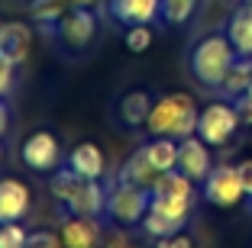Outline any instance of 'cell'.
<instances>
[{"mask_svg": "<svg viewBox=\"0 0 252 248\" xmlns=\"http://www.w3.org/2000/svg\"><path fill=\"white\" fill-rule=\"evenodd\" d=\"M197 116L200 110L191 94H165L152 103V113L146 119L149 136H168V139H188L197 136Z\"/></svg>", "mask_w": 252, "mask_h": 248, "instance_id": "obj_1", "label": "cell"}, {"mask_svg": "<svg viewBox=\"0 0 252 248\" xmlns=\"http://www.w3.org/2000/svg\"><path fill=\"white\" fill-rule=\"evenodd\" d=\"M236 49H233L230 36L226 32H214V36H204L197 45L191 49V74L200 87H210V90H220L226 71L233 68L236 61Z\"/></svg>", "mask_w": 252, "mask_h": 248, "instance_id": "obj_2", "label": "cell"}, {"mask_svg": "<svg viewBox=\"0 0 252 248\" xmlns=\"http://www.w3.org/2000/svg\"><path fill=\"white\" fill-rule=\"evenodd\" d=\"M52 197L59 203L68 206V213L74 216H100L107 213V190L100 187V181L94 177H81L71 168H62L52 177Z\"/></svg>", "mask_w": 252, "mask_h": 248, "instance_id": "obj_3", "label": "cell"}, {"mask_svg": "<svg viewBox=\"0 0 252 248\" xmlns=\"http://www.w3.org/2000/svg\"><path fill=\"white\" fill-rule=\"evenodd\" d=\"M194 197H197L194 181L185 174V171L175 168V171H165V174L156 181V187H152V206H149V210L158 213V216L175 219V222H188Z\"/></svg>", "mask_w": 252, "mask_h": 248, "instance_id": "obj_4", "label": "cell"}, {"mask_svg": "<svg viewBox=\"0 0 252 248\" xmlns=\"http://www.w3.org/2000/svg\"><path fill=\"white\" fill-rule=\"evenodd\" d=\"M149 206H152V190L146 187L117 181V187L107 190V216L117 226H142Z\"/></svg>", "mask_w": 252, "mask_h": 248, "instance_id": "obj_5", "label": "cell"}, {"mask_svg": "<svg viewBox=\"0 0 252 248\" xmlns=\"http://www.w3.org/2000/svg\"><path fill=\"white\" fill-rule=\"evenodd\" d=\"M239 123H243V119H239L236 103L214 100V103H207V107L200 110V116H197V136L207 142L210 148H220V145H226V142L236 136Z\"/></svg>", "mask_w": 252, "mask_h": 248, "instance_id": "obj_6", "label": "cell"}, {"mask_svg": "<svg viewBox=\"0 0 252 248\" xmlns=\"http://www.w3.org/2000/svg\"><path fill=\"white\" fill-rule=\"evenodd\" d=\"M243 197H246V187H243V177H239L236 165H217L204 177V200L207 203L220 206V210H230Z\"/></svg>", "mask_w": 252, "mask_h": 248, "instance_id": "obj_7", "label": "cell"}, {"mask_svg": "<svg viewBox=\"0 0 252 248\" xmlns=\"http://www.w3.org/2000/svg\"><path fill=\"white\" fill-rule=\"evenodd\" d=\"M55 26H59V42L65 45V49L81 52V49L91 45V39H94V32H97V16L91 13L84 3H74Z\"/></svg>", "mask_w": 252, "mask_h": 248, "instance_id": "obj_8", "label": "cell"}, {"mask_svg": "<svg viewBox=\"0 0 252 248\" xmlns=\"http://www.w3.org/2000/svg\"><path fill=\"white\" fill-rule=\"evenodd\" d=\"M23 155V165L30 171H39V174H49V171L59 168V139H55L52 132H36V136H30V139L23 142L20 148Z\"/></svg>", "mask_w": 252, "mask_h": 248, "instance_id": "obj_9", "label": "cell"}, {"mask_svg": "<svg viewBox=\"0 0 252 248\" xmlns=\"http://www.w3.org/2000/svg\"><path fill=\"white\" fill-rule=\"evenodd\" d=\"M178 171H185L194 184H204V177L214 171V158H210V145L200 136H188L178 142Z\"/></svg>", "mask_w": 252, "mask_h": 248, "instance_id": "obj_10", "label": "cell"}, {"mask_svg": "<svg viewBox=\"0 0 252 248\" xmlns=\"http://www.w3.org/2000/svg\"><path fill=\"white\" fill-rule=\"evenodd\" d=\"M30 187L16 177H3L0 181V226L7 222H23V216L30 213Z\"/></svg>", "mask_w": 252, "mask_h": 248, "instance_id": "obj_11", "label": "cell"}, {"mask_svg": "<svg viewBox=\"0 0 252 248\" xmlns=\"http://www.w3.org/2000/svg\"><path fill=\"white\" fill-rule=\"evenodd\" d=\"M62 242L65 248H100V226L94 216H68L62 222Z\"/></svg>", "mask_w": 252, "mask_h": 248, "instance_id": "obj_12", "label": "cell"}, {"mask_svg": "<svg viewBox=\"0 0 252 248\" xmlns=\"http://www.w3.org/2000/svg\"><path fill=\"white\" fill-rule=\"evenodd\" d=\"M110 16L123 26H139L162 16V0H110Z\"/></svg>", "mask_w": 252, "mask_h": 248, "instance_id": "obj_13", "label": "cell"}, {"mask_svg": "<svg viewBox=\"0 0 252 248\" xmlns=\"http://www.w3.org/2000/svg\"><path fill=\"white\" fill-rule=\"evenodd\" d=\"M30 45H32V29L26 26V23H16V20L13 23H0V49L7 52L16 65L26 61Z\"/></svg>", "mask_w": 252, "mask_h": 248, "instance_id": "obj_14", "label": "cell"}, {"mask_svg": "<svg viewBox=\"0 0 252 248\" xmlns=\"http://www.w3.org/2000/svg\"><path fill=\"white\" fill-rule=\"evenodd\" d=\"M68 168H71L74 174H81V177L100 181V177H104V152H100L94 142H81V145H74L71 155H68Z\"/></svg>", "mask_w": 252, "mask_h": 248, "instance_id": "obj_15", "label": "cell"}, {"mask_svg": "<svg viewBox=\"0 0 252 248\" xmlns=\"http://www.w3.org/2000/svg\"><path fill=\"white\" fill-rule=\"evenodd\" d=\"M158 177H162V171H156V165L146 158L142 148L136 155H129V158L123 161V168H120V181L123 184H136V187H146V190L156 187Z\"/></svg>", "mask_w": 252, "mask_h": 248, "instance_id": "obj_16", "label": "cell"}, {"mask_svg": "<svg viewBox=\"0 0 252 248\" xmlns=\"http://www.w3.org/2000/svg\"><path fill=\"white\" fill-rule=\"evenodd\" d=\"M226 36H230L236 55H249L252 58V3H243L226 23Z\"/></svg>", "mask_w": 252, "mask_h": 248, "instance_id": "obj_17", "label": "cell"}, {"mask_svg": "<svg viewBox=\"0 0 252 248\" xmlns=\"http://www.w3.org/2000/svg\"><path fill=\"white\" fill-rule=\"evenodd\" d=\"M249 90H252V58L249 55H239V58L233 61V68L226 71V78H223L220 94L230 97V100H236V97L249 94Z\"/></svg>", "mask_w": 252, "mask_h": 248, "instance_id": "obj_18", "label": "cell"}, {"mask_svg": "<svg viewBox=\"0 0 252 248\" xmlns=\"http://www.w3.org/2000/svg\"><path fill=\"white\" fill-rule=\"evenodd\" d=\"M117 113H120V123L129 126V129H136V126H146L149 113H152V100H149L146 90H129V94L120 100Z\"/></svg>", "mask_w": 252, "mask_h": 248, "instance_id": "obj_19", "label": "cell"}, {"mask_svg": "<svg viewBox=\"0 0 252 248\" xmlns=\"http://www.w3.org/2000/svg\"><path fill=\"white\" fill-rule=\"evenodd\" d=\"M146 158L156 165V171H175L178 168V139H168V136H156L152 142L142 145Z\"/></svg>", "mask_w": 252, "mask_h": 248, "instance_id": "obj_20", "label": "cell"}, {"mask_svg": "<svg viewBox=\"0 0 252 248\" xmlns=\"http://www.w3.org/2000/svg\"><path fill=\"white\" fill-rule=\"evenodd\" d=\"M78 0H32V20L36 23H59V16H65Z\"/></svg>", "mask_w": 252, "mask_h": 248, "instance_id": "obj_21", "label": "cell"}, {"mask_svg": "<svg viewBox=\"0 0 252 248\" xmlns=\"http://www.w3.org/2000/svg\"><path fill=\"white\" fill-rule=\"evenodd\" d=\"M200 0H162V20L171 23V26H181L194 16Z\"/></svg>", "mask_w": 252, "mask_h": 248, "instance_id": "obj_22", "label": "cell"}, {"mask_svg": "<svg viewBox=\"0 0 252 248\" xmlns=\"http://www.w3.org/2000/svg\"><path fill=\"white\" fill-rule=\"evenodd\" d=\"M142 229H146V232L152 235V239H165V235L181 232V229H185V222H175V219L158 216V213L149 210V213H146V219H142Z\"/></svg>", "mask_w": 252, "mask_h": 248, "instance_id": "obj_23", "label": "cell"}, {"mask_svg": "<svg viewBox=\"0 0 252 248\" xmlns=\"http://www.w3.org/2000/svg\"><path fill=\"white\" fill-rule=\"evenodd\" d=\"M126 49L129 52H146L152 45V29H149V23H139V26H126Z\"/></svg>", "mask_w": 252, "mask_h": 248, "instance_id": "obj_24", "label": "cell"}, {"mask_svg": "<svg viewBox=\"0 0 252 248\" xmlns=\"http://www.w3.org/2000/svg\"><path fill=\"white\" fill-rule=\"evenodd\" d=\"M26 239H30V232H26L20 222L0 226V248H26Z\"/></svg>", "mask_w": 252, "mask_h": 248, "instance_id": "obj_25", "label": "cell"}, {"mask_svg": "<svg viewBox=\"0 0 252 248\" xmlns=\"http://www.w3.org/2000/svg\"><path fill=\"white\" fill-rule=\"evenodd\" d=\"M13 74H16V61L0 49V97L10 94V87H13Z\"/></svg>", "mask_w": 252, "mask_h": 248, "instance_id": "obj_26", "label": "cell"}, {"mask_svg": "<svg viewBox=\"0 0 252 248\" xmlns=\"http://www.w3.org/2000/svg\"><path fill=\"white\" fill-rule=\"evenodd\" d=\"M26 248H65V242H62V235L55 232H30V239H26Z\"/></svg>", "mask_w": 252, "mask_h": 248, "instance_id": "obj_27", "label": "cell"}, {"mask_svg": "<svg viewBox=\"0 0 252 248\" xmlns=\"http://www.w3.org/2000/svg\"><path fill=\"white\" fill-rule=\"evenodd\" d=\"M156 248H194V242L188 239L185 232H175V235H165V239H158Z\"/></svg>", "mask_w": 252, "mask_h": 248, "instance_id": "obj_28", "label": "cell"}, {"mask_svg": "<svg viewBox=\"0 0 252 248\" xmlns=\"http://www.w3.org/2000/svg\"><path fill=\"white\" fill-rule=\"evenodd\" d=\"M236 110H239V119H243L246 126H252V90L249 94H243V97H236Z\"/></svg>", "mask_w": 252, "mask_h": 248, "instance_id": "obj_29", "label": "cell"}, {"mask_svg": "<svg viewBox=\"0 0 252 248\" xmlns=\"http://www.w3.org/2000/svg\"><path fill=\"white\" fill-rule=\"evenodd\" d=\"M239 177H243V187H246V197H252V158L239 161Z\"/></svg>", "mask_w": 252, "mask_h": 248, "instance_id": "obj_30", "label": "cell"}, {"mask_svg": "<svg viewBox=\"0 0 252 248\" xmlns=\"http://www.w3.org/2000/svg\"><path fill=\"white\" fill-rule=\"evenodd\" d=\"M7 126H10V116H7V107H3V100H0V136L7 132Z\"/></svg>", "mask_w": 252, "mask_h": 248, "instance_id": "obj_31", "label": "cell"}, {"mask_svg": "<svg viewBox=\"0 0 252 248\" xmlns=\"http://www.w3.org/2000/svg\"><path fill=\"white\" fill-rule=\"evenodd\" d=\"M0 155H3V145H0Z\"/></svg>", "mask_w": 252, "mask_h": 248, "instance_id": "obj_32", "label": "cell"}, {"mask_svg": "<svg viewBox=\"0 0 252 248\" xmlns=\"http://www.w3.org/2000/svg\"><path fill=\"white\" fill-rule=\"evenodd\" d=\"M246 3H252V0H246Z\"/></svg>", "mask_w": 252, "mask_h": 248, "instance_id": "obj_33", "label": "cell"}]
</instances>
